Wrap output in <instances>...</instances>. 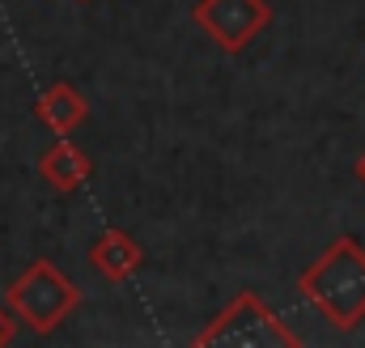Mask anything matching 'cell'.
I'll return each mask as SVG.
<instances>
[{"label": "cell", "instance_id": "obj_1", "mask_svg": "<svg viewBox=\"0 0 365 348\" xmlns=\"http://www.w3.org/2000/svg\"><path fill=\"white\" fill-rule=\"evenodd\" d=\"M297 293L336 332H353L365 319V247L353 234L327 242V251H319V260L297 276Z\"/></svg>", "mask_w": 365, "mask_h": 348}, {"label": "cell", "instance_id": "obj_2", "mask_svg": "<svg viewBox=\"0 0 365 348\" xmlns=\"http://www.w3.org/2000/svg\"><path fill=\"white\" fill-rule=\"evenodd\" d=\"M4 302L21 327H30L34 336H51L81 306V285L73 276H64L51 260H34L9 285Z\"/></svg>", "mask_w": 365, "mask_h": 348}, {"label": "cell", "instance_id": "obj_3", "mask_svg": "<svg viewBox=\"0 0 365 348\" xmlns=\"http://www.w3.org/2000/svg\"><path fill=\"white\" fill-rule=\"evenodd\" d=\"M195 348H297V332L276 314L259 293H238L195 340Z\"/></svg>", "mask_w": 365, "mask_h": 348}, {"label": "cell", "instance_id": "obj_4", "mask_svg": "<svg viewBox=\"0 0 365 348\" xmlns=\"http://www.w3.org/2000/svg\"><path fill=\"white\" fill-rule=\"evenodd\" d=\"M191 21L230 56H238L255 34L272 26V4L268 0H195Z\"/></svg>", "mask_w": 365, "mask_h": 348}, {"label": "cell", "instance_id": "obj_5", "mask_svg": "<svg viewBox=\"0 0 365 348\" xmlns=\"http://www.w3.org/2000/svg\"><path fill=\"white\" fill-rule=\"evenodd\" d=\"M140 263H145V247H140L132 234H123V230H102V234L93 238L90 267L98 272V276H106L110 285L128 280Z\"/></svg>", "mask_w": 365, "mask_h": 348}, {"label": "cell", "instance_id": "obj_6", "mask_svg": "<svg viewBox=\"0 0 365 348\" xmlns=\"http://www.w3.org/2000/svg\"><path fill=\"white\" fill-rule=\"evenodd\" d=\"M34 115H38V119H43V128H51L56 136H73V132L86 123L90 102H86V93H81L77 86L56 81V86H47L43 93H38Z\"/></svg>", "mask_w": 365, "mask_h": 348}, {"label": "cell", "instance_id": "obj_7", "mask_svg": "<svg viewBox=\"0 0 365 348\" xmlns=\"http://www.w3.org/2000/svg\"><path fill=\"white\" fill-rule=\"evenodd\" d=\"M93 162L68 140V136H60L56 145H47L43 149V158H38V174L56 187V191H77L86 178H90Z\"/></svg>", "mask_w": 365, "mask_h": 348}, {"label": "cell", "instance_id": "obj_8", "mask_svg": "<svg viewBox=\"0 0 365 348\" xmlns=\"http://www.w3.org/2000/svg\"><path fill=\"white\" fill-rule=\"evenodd\" d=\"M13 323H17V319H13V310H0V348L13 344Z\"/></svg>", "mask_w": 365, "mask_h": 348}, {"label": "cell", "instance_id": "obj_9", "mask_svg": "<svg viewBox=\"0 0 365 348\" xmlns=\"http://www.w3.org/2000/svg\"><path fill=\"white\" fill-rule=\"evenodd\" d=\"M353 170H357V178H361V183H365V153H361V158H357V166H353Z\"/></svg>", "mask_w": 365, "mask_h": 348}]
</instances>
